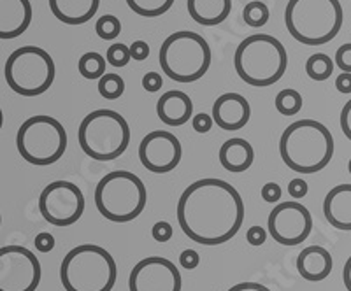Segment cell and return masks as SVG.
Masks as SVG:
<instances>
[{"mask_svg": "<svg viewBox=\"0 0 351 291\" xmlns=\"http://www.w3.org/2000/svg\"><path fill=\"white\" fill-rule=\"evenodd\" d=\"M244 221V202L230 183L206 177L192 183L178 202V223L190 240L219 246L236 237Z\"/></svg>", "mask_w": 351, "mask_h": 291, "instance_id": "obj_1", "label": "cell"}, {"mask_svg": "<svg viewBox=\"0 0 351 291\" xmlns=\"http://www.w3.org/2000/svg\"><path fill=\"white\" fill-rule=\"evenodd\" d=\"M280 155L285 165L297 174H316L330 164L334 137L316 120L293 121L281 136Z\"/></svg>", "mask_w": 351, "mask_h": 291, "instance_id": "obj_2", "label": "cell"}, {"mask_svg": "<svg viewBox=\"0 0 351 291\" xmlns=\"http://www.w3.org/2000/svg\"><path fill=\"white\" fill-rule=\"evenodd\" d=\"M344 21L339 0H288L285 25L295 40L306 46L330 42Z\"/></svg>", "mask_w": 351, "mask_h": 291, "instance_id": "obj_3", "label": "cell"}, {"mask_svg": "<svg viewBox=\"0 0 351 291\" xmlns=\"http://www.w3.org/2000/svg\"><path fill=\"white\" fill-rule=\"evenodd\" d=\"M237 76L250 86L265 88L285 76L288 55L285 46L267 34H253L237 46L234 55Z\"/></svg>", "mask_w": 351, "mask_h": 291, "instance_id": "obj_4", "label": "cell"}, {"mask_svg": "<svg viewBox=\"0 0 351 291\" xmlns=\"http://www.w3.org/2000/svg\"><path fill=\"white\" fill-rule=\"evenodd\" d=\"M116 277L114 258L95 244L72 247L60 265V281L65 291H111Z\"/></svg>", "mask_w": 351, "mask_h": 291, "instance_id": "obj_5", "label": "cell"}, {"mask_svg": "<svg viewBox=\"0 0 351 291\" xmlns=\"http://www.w3.org/2000/svg\"><path fill=\"white\" fill-rule=\"evenodd\" d=\"M148 192L136 174L114 170L106 174L95 188L97 211L112 223L134 221L146 207Z\"/></svg>", "mask_w": 351, "mask_h": 291, "instance_id": "obj_6", "label": "cell"}, {"mask_svg": "<svg viewBox=\"0 0 351 291\" xmlns=\"http://www.w3.org/2000/svg\"><path fill=\"white\" fill-rule=\"evenodd\" d=\"M158 62L165 76L172 81L195 83L211 67V48L199 34L181 30L162 42Z\"/></svg>", "mask_w": 351, "mask_h": 291, "instance_id": "obj_7", "label": "cell"}, {"mask_svg": "<svg viewBox=\"0 0 351 291\" xmlns=\"http://www.w3.org/2000/svg\"><path fill=\"white\" fill-rule=\"evenodd\" d=\"M77 140L86 156L97 162H111L127 151L130 127L120 112L97 109L81 121Z\"/></svg>", "mask_w": 351, "mask_h": 291, "instance_id": "obj_8", "label": "cell"}, {"mask_svg": "<svg viewBox=\"0 0 351 291\" xmlns=\"http://www.w3.org/2000/svg\"><path fill=\"white\" fill-rule=\"evenodd\" d=\"M55 74L51 55L37 46L14 49L4 67L9 88L21 97H37L48 92L55 81Z\"/></svg>", "mask_w": 351, "mask_h": 291, "instance_id": "obj_9", "label": "cell"}, {"mask_svg": "<svg viewBox=\"0 0 351 291\" xmlns=\"http://www.w3.org/2000/svg\"><path fill=\"white\" fill-rule=\"evenodd\" d=\"M16 148L25 162L46 167L64 156L67 132L64 125L51 116H32L18 130Z\"/></svg>", "mask_w": 351, "mask_h": 291, "instance_id": "obj_10", "label": "cell"}, {"mask_svg": "<svg viewBox=\"0 0 351 291\" xmlns=\"http://www.w3.org/2000/svg\"><path fill=\"white\" fill-rule=\"evenodd\" d=\"M39 211L53 227H71L84 212V195L71 181H53L39 197Z\"/></svg>", "mask_w": 351, "mask_h": 291, "instance_id": "obj_11", "label": "cell"}, {"mask_svg": "<svg viewBox=\"0 0 351 291\" xmlns=\"http://www.w3.org/2000/svg\"><path fill=\"white\" fill-rule=\"evenodd\" d=\"M43 268L28 247H0V291H36Z\"/></svg>", "mask_w": 351, "mask_h": 291, "instance_id": "obj_12", "label": "cell"}, {"mask_svg": "<svg viewBox=\"0 0 351 291\" xmlns=\"http://www.w3.org/2000/svg\"><path fill=\"white\" fill-rule=\"evenodd\" d=\"M267 230L281 246H299L311 236L313 216L300 202H281L269 214Z\"/></svg>", "mask_w": 351, "mask_h": 291, "instance_id": "obj_13", "label": "cell"}, {"mask_svg": "<svg viewBox=\"0 0 351 291\" xmlns=\"http://www.w3.org/2000/svg\"><path fill=\"white\" fill-rule=\"evenodd\" d=\"M183 279L171 260L149 256L132 268L128 277L130 291H181Z\"/></svg>", "mask_w": 351, "mask_h": 291, "instance_id": "obj_14", "label": "cell"}, {"mask_svg": "<svg viewBox=\"0 0 351 291\" xmlns=\"http://www.w3.org/2000/svg\"><path fill=\"white\" fill-rule=\"evenodd\" d=\"M183 148L180 139L171 132L155 130L144 136L139 144V160L146 170L153 174H169L181 162Z\"/></svg>", "mask_w": 351, "mask_h": 291, "instance_id": "obj_15", "label": "cell"}, {"mask_svg": "<svg viewBox=\"0 0 351 291\" xmlns=\"http://www.w3.org/2000/svg\"><path fill=\"white\" fill-rule=\"evenodd\" d=\"M211 118L221 130L237 132L246 127L252 118V107L250 102L239 93H223L213 104Z\"/></svg>", "mask_w": 351, "mask_h": 291, "instance_id": "obj_16", "label": "cell"}, {"mask_svg": "<svg viewBox=\"0 0 351 291\" xmlns=\"http://www.w3.org/2000/svg\"><path fill=\"white\" fill-rule=\"evenodd\" d=\"M30 0H0V39H16L32 23Z\"/></svg>", "mask_w": 351, "mask_h": 291, "instance_id": "obj_17", "label": "cell"}, {"mask_svg": "<svg viewBox=\"0 0 351 291\" xmlns=\"http://www.w3.org/2000/svg\"><path fill=\"white\" fill-rule=\"evenodd\" d=\"M156 114L167 127H183L193 116V102L184 92L171 90L156 102Z\"/></svg>", "mask_w": 351, "mask_h": 291, "instance_id": "obj_18", "label": "cell"}, {"mask_svg": "<svg viewBox=\"0 0 351 291\" xmlns=\"http://www.w3.org/2000/svg\"><path fill=\"white\" fill-rule=\"evenodd\" d=\"M334 260L322 246H307L297 256V272L309 283H319L330 275Z\"/></svg>", "mask_w": 351, "mask_h": 291, "instance_id": "obj_19", "label": "cell"}, {"mask_svg": "<svg viewBox=\"0 0 351 291\" xmlns=\"http://www.w3.org/2000/svg\"><path fill=\"white\" fill-rule=\"evenodd\" d=\"M324 214L334 228L351 231V184L332 188L324 200Z\"/></svg>", "mask_w": 351, "mask_h": 291, "instance_id": "obj_20", "label": "cell"}, {"mask_svg": "<svg viewBox=\"0 0 351 291\" xmlns=\"http://www.w3.org/2000/svg\"><path fill=\"white\" fill-rule=\"evenodd\" d=\"M219 164L225 170L232 174H243L253 165L255 160V149L246 139L241 137H232L221 144L218 153Z\"/></svg>", "mask_w": 351, "mask_h": 291, "instance_id": "obj_21", "label": "cell"}, {"mask_svg": "<svg viewBox=\"0 0 351 291\" xmlns=\"http://www.w3.org/2000/svg\"><path fill=\"white\" fill-rule=\"evenodd\" d=\"M100 0H49L53 16L65 25H83L97 14Z\"/></svg>", "mask_w": 351, "mask_h": 291, "instance_id": "obj_22", "label": "cell"}, {"mask_svg": "<svg viewBox=\"0 0 351 291\" xmlns=\"http://www.w3.org/2000/svg\"><path fill=\"white\" fill-rule=\"evenodd\" d=\"M232 11V0H188V12L195 23L215 27L223 23Z\"/></svg>", "mask_w": 351, "mask_h": 291, "instance_id": "obj_23", "label": "cell"}, {"mask_svg": "<svg viewBox=\"0 0 351 291\" xmlns=\"http://www.w3.org/2000/svg\"><path fill=\"white\" fill-rule=\"evenodd\" d=\"M106 58L100 53L88 51L77 62V71L84 79H100L106 74Z\"/></svg>", "mask_w": 351, "mask_h": 291, "instance_id": "obj_24", "label": "cell"}, {"mask_svg": "<svg viewBox=\"0 0 351 291\" xmlns=\"http://www.w3.org/2000/svg\"><path fill=\"white\" fill-rule=\"evenodd\" d=\"M127 5L143 18H158L174 5V0H127Z\"/></svg>", "mask_w": 351, "mask_h": 291, "instance_id": "obj_25", "label": "cell"}, {"mask_svg": "<svg viewBox=\"0 0 351 291\" xmlns=\"http://www.w3.org/2000/svg\"><path fill=\"white\" fill-rule=\"evenodd\" d=\"M334 60L325 53H315L307 58L306 62V74L313 81H325L332 76L334 72Z\"/></svg>", "mask_w": 351, "mask_h": 291, "instance_id": "obj_26", "label": "cell"}, {"mask_svg": "<svg viewBox=\"0 0 351 291\" xmlns=\"http://www.w3.org/2000/svg\"><path fill=\"white\" fill-rule=\"evenodd\" d=\"M302 95L297 90L291 88L281 90L274 99V105L278 109V112L283 116H288V118L299 114L300 109H302Z\"/></svg>", "mask_w": 351, "mask_h": 291, "instance_id": "obj_27", "label": "cell"}, {"mask_svg": "<svg viewBox=\"0 0 351 291\" xmlns=\"http://www.w3.org/2000/svg\"><path fill=\"white\" fill-rule=\"evenodd\" d=\"M269 8L260 0H253L244 8L243 11V20L246 21V25H250L252 28H260L269 21Z\"/></svg>", "mask_w": 351, "mask_h": 291, "instance_id": "obj_28", "label": "cell"}, {"mask_svg": "<svg viewBox=\"0 0 351 291\" xmlns=\"http://www.w3.org/2000/svg\"><path fill=\"white\" fill-rule=\"evenodd\" d=\"M99 93L106 100L120 99L125 93V81L118 74H104L99 79Z\"/></svg>", "mask_w": 351, "mask_h": 291, "instance_id": "obj_29", "label": "cell"}, {"mask_svg": "<svg viewBox=\"0 0 351 291\" xmlns=\"http://www.w3.org/2000/svg\"><path fill=\"white\" fill-rule=\"evenodd\" d=\"M95 32L100 39L112 40L121 34V21L112 14H104L97 20Z\"/></svg>", "mask_w": 351, "mask_h": 291, "instance_id": "obj_30", "label": "cell"}, {"mask_svg": "<svg viewBox=\"0 0 351 291\" xmlns=\"http://www.w3.org/2000/svg\"><path fill=\"white\" fill-rule=\"evenodd\" d=\"M106 62L111 64L112 67H125L130 62V53H128V46L116 42V45L109 46L106 51Z\"/></svg>", "mask_w": 351, "mask_h": 291, "instance_id": "obj_31", "label": "cell"}, {"mask_svg": "<svg viewBox=\"0 0 351 291\" xmlns=\"http://www.w3.org/2000/svg\"><path fill=\"white\" fill-rule=\"evenodd\" d=\"M172 233H174V230H172V225L167 223V221H156L152 228L153 239L160 244L169 242V240L172 239Z\"/></svg>", "mask_w": 351, "mask_h": 291, "instance_id": "obj_32", "label": "cell"}, {"mask_svg": "<svg viewBox=\"0 0 351 291\" xmlns=\"http://www.w3.org/2000/svg\"><path fill=\"white\" fill-rule=\"evenodd\" d=\"M334 65H337L343 72H350L351 74V42L350 45H343L337 49Z\"/></svg>", "mask_w": 351, "mask_h": 291, "instance_id": "obj_33", "label": "cell"}, {"mask_svg": "<svg viewBox=\"0 0 351 291\" xmlns=\"http://www.w3.org/2000/svg\"><path fill=\"white\" fill-rule=\"evenodd\" d=\"M213 125H215V121H213L211 116L206 114V112H199V114L192 116V127L197 134L211 132Z\"/></svg>", "mask_w": 351, "mask_h": 291, "instance_id": "obj_34", "label": "cell"}, {"mask_svg": "<svg viewBox=\"0 0 351 291\" xmlns=\"http://www.w3.org/2000/svg\"><path fill=\"white\" fill-rule=\"evenodd\" d=\"M128 53H130V60L144 62L149 56V46L144 40H134L132 46H128Z\"/></svg>", "mask_w": 351, "mask_h": 291, "instance_id": "obj_35", "label": "cell"}, {"mask_svg": "<svg viewBox=\"0 0 351 291\" xmlns=\"http://www.w3.org/2000/svg\"><path fill=\"white\" fill-rule=\"evenodd\" d=\"M309 188H307V183L302 179V177H295L288 183V195L293 200H300L307 195Z\"/></svg>", "mask_w": 351, "mask_h": 291, "instance_id": "obj_36", "label": "cell"}, {"mask_svg": "<svg viewBox=\"0 0 351 291\" xmlns=\"http://www.w3.org/2000/svg\"><path fill=\"white\" fill-rule=\"evenodd\" d=\"M260 195H262V199L267 203H276L281 200L283 192H281V186L278 183H265L262 188V192H260Z\"/></svg>", "mask_w": 351, "mask_h": 291, "instance_id": "obj_37", "label": "cell"}, {"mask_svg": "<svg viewBox=\"0 0 351 291\" xmlns=\"http://www.w3.org/2000/svg\"><path fill=\"white\" fill-rule=\"evenodd\" d=\"M180 264L184 270H193V268L199 267L200 255L195 249H184L180 255Z\"/></svg>", "mask_w": 351, "mask_h": 291, "instance_id": "obj_38", "label": "cell"}, {"mask_svg": "<svg viewBox=\"0 0 351 291\" xmlns=\"http://www.w3.org/2000/svg\"><path fill=\"white\" fill-rule=\"evenodd\" d=\"M164 86V79L160 76L158 72H148L146 76H143V88L149 93H155L162 90Z\"/></svg>", "mask_w": 351, "mask_h": 291, "instance_id": "obj_39", "label": "cell"}, {"mask_svg": "<svg viewBox=\"0 0 351 291\" xmlns=\"http://www.w3.org/2000/svg\"><path fill=\"white\" fill-rule=\"evenodd\" d=\"M34 244H36V249L39 253H49L53 251V247H55V237H53L49 231H40V233L36 236Z\"/></svg>", "mask_w": 351, "mask_h": 291, "instance_id": "obj_40", "label": "cell"}, {"mask_svg": "<svg viewBox=\"0 0 351 291\" xmlns=\"http://www.w3.org/2000/svg\"><path fill=\"white\" fill-rule=\"evenodd\" d=\"M246 240L252 244V246H262V244H265V240H267V230L258 227V225H255V227H252L246 231Z\"/></svg>", "mask_w": 351, "mask_h": 291, "instance_id": "obj_41", "label": "cell"}, {"mask_svg": "<svg viewBox=\"0 0 351 291\" xmlns=\"http://www.w3.org/2000/svg\"><path fill=\"white\" fill-rule=\"evenodd\" d=\"M341 130L346 136L348 140H351V100H348L346 104H344L343 111H341Z\"/></svg>", "mask_w": 351, "mask_h": 291, "instance_id": "obj_42", "label": "cell"}, {"mask_svg": "<svg viewBox=\"0 0 351 291\" xmlns=\"http://www.w3.org/2000/svg\"><path fill=\"white\" fill-rule=\"evenodd\" d=\"M335 88L341 93H351V74L350 72H343L341 76L335 79Z\"/></svg>", "mask_w": 351, "mask_h": 291, "instance_id": "obj_43", "label": "cell"}, {"mask_svg": "<svg viewBox=\"0 0 351 291\" xmlns=\"http://www.w3.org/2000/svg\"><path fill=\"white\" fill-rule=\"evenodd\" d=\"M227 291H271L267 286H263L260 283H239L236 286H232Z\"/></svg>", "mask_w": 351, "mask_h": 291, "instance_id": "obj_44", "label": "cell"}, {"mask_svg": "<svg viewBox=\"0 0 351 291\" xmlns=\"http://www.w3.org/2000/svg\"><path fill=\"white\" fill-rule=\"evenodd\" d=\"M343 281H344V286H346V290L351 291V256L346 260V264H344Z\"/></svg>", "mask_w": 351, "mask_h": 291, "instance_id": "obj_45", "label": "cell"}, {"mask_svg": "<svg viewBox=\"0 0 351 291\" xmlns=\"http://www.w3.org/2000/svg\"><path fill=\"white\" fill-rule=\"evenodd\" d=\"M2 125H4V112L0 109V130H2Z\"/></svg>", "mask_w": 351, "mask_h": 291, "instance_id": "obj_46", "label": "cell"}, {"mask_svg": "<svg viewBox=\"0 0 351 291\" xmlns=\"http://www.w3.org/2000/svg\"><path fill=\"white\" fill-rule=\"evenodd\" d=\"M348 170H350V174H351V160H350V164H348Z\"/></svg>", "mask_w": 351, "mask_h": 291, "instance_id": "obj_47", "label": "cell"}, {"mask_svg": "<svg viewBox=\"0 0 351 291\" xmlns=\"http://www.w3.org/2000/svg\"><path fill=\"white\" fill-rule=\"evenodd\" d=\"M0 225H2V214H0Z\"/></svg>", "mask_w": 351, "mask_h": 291, "instance_id": "obj_48", "label": "cell"}]
</instances>
